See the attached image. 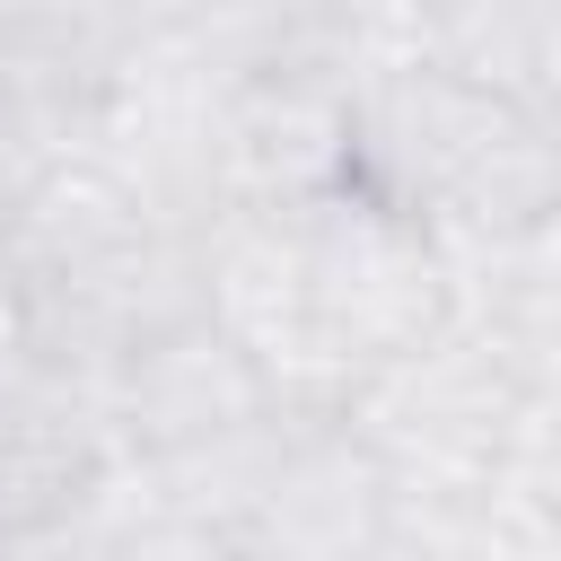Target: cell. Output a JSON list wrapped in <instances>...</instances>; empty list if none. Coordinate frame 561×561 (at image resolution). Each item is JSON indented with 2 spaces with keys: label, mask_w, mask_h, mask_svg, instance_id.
<instances>
[{
  "label": "cell",
  "mask_w": 561,
  "mask_h": 561,
  "mask_svg": "<svg viewBox=\"0 0 561 561\" xmlns=\"http://www.w3.org/2000/svg\"><path fill=\"white\" fill-rule=\"evenodd\" d=\"M228 561H377L394 482L333 412H272L202 465L149 473Z\"/></svg>",
  "instance_id": "obj_3"
},
{
  "label": "cell",
  "mask_w": 561,
  "mask_h": 561,
  "mask_svg": "<svg viewBox=\"0 0 561 561\" xmlns=\"http://www.w3.org/2000/svg\"><path fill=\"white\" fill-rule=\"evenodd\" d=\"M552 386H561V316H552ZM552 386H543V394H552Z\"/></svg>",
  "instance_id": "obj_7"
},
{
  "label": "cell",
  "mask_w": 561,
  "mask_h": 561,
  "mask_svg": "<svg viewBox=\"0 0 561 561\" xmlns=\"http://www.w3.org/2000/svg\"><path fill=\"white\" fill-rule=\"evenodd\" d=\"M0 272L35 342L88 377L202 316V228L158 210L96 149H61L0 202Z\"/></svg>",
  "instance_id": "obj_2"
},
{
  "label": "cell",
  "mask_w": 561,
  "mask_h": 561,
  "mask_svg": "<svg viewBox=\"0 0 561 561\" xmlns=\"http://www.w3.org/2000/svg\"><path fill=\"white\" fill-rule=\"evenodd\" d=\"M123 438L105 412V377L70 359H35L18 386H0V561H26L61 543L123 473Z\"/></svg>",
  "instance_id": "obj_5"
},
{
  "label": "cell",
  "mask_w": 561,
  "mask_h": 561,
  "mask_svg": "<svg viewBox=\"0 0 561 561\" xmlns=\"http://www.w3.org/2000/svg\"><path fill=\"white\" fill-rule=\"evenodd\" d=\"M35 359H44V342H35V316H26L18 280L0 272V386H18V377H26Z\"/></svg>",
  "instance_id": "obj_6"
},
{
  "label": "cell",
  "mask_w": 561,
  "mask_h": 561,
  "mask_svg": "<svg viewBox=\"0 0 561 561\" xmlns=\"http://www.w3.org/2000/svg\"><path fill=\"white\" fill-rule=\"evenodd\" d=\"M202 316L280 412H342L447 324V254L351 175L316 202L219 219L202 237Z\"/></svg>",
  "instance_id": "obj_1"
},
{
  "label": "cell",
  "mask_w": 561,
  "mask_h": 561,
  "mask_svg": "<svg viewBox=\"0 0 561 561\" xmlns=\"http://www.w3.org/2000/svg\"><path fill=\"white\" fill-rule=\"evenodd\" d=\"M535 394L543 386L491 333L447 316L430 342L386 359L333 421L368 447V465L394 491H491L526 412H535Z\"/></svg>",
  "instance_id": "obj_4"
}]
</instances>
